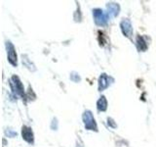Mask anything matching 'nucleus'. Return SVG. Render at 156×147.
I'll list each match as a JSON object with an SVG mask.
<instances>
[{"mask_svg":"<svg viewBox=\"0 0 156 147\" xmlns=\"http://www.w3.org/2000/svg\"><path fill=\"white\" fill-rule=\"evenodd\" d=\"M120 28L122 33L124 34L126 37H131L133 36V27H132L131 21L129 19H123L120 23Z\"/></svg>","mask_w":156,"mask_h":147,"instance_id":"obj_5","label":"nucleus"},{"mask_svg":"<svg viewBox=\"0 0 156 147\" xmlns=\"http://www.w3.org/2000/svg\"><path fill=\"white\" fill-rule=\"evenodd\" d=\"M111 78L106 75V74H101L99 77V91H104L110 85Z\"/></svg>","mask_w":156,"mask_h":147,"instance_id":"obj_6","label":"nucleus"},{"mask_svg":"<svg viewBox=\"0 0 156 147\" xmlns=\"http://www.w3.org/2000/svg\"><path fill=\"white\" fill-rule=\"evenodd\" d=\"M83 122H84V125H85V129L88 130H98V127H97V124H96V121L93 117L92 112L87 110L84 112L83 114Z\"/></svg>","mask_w":156,"mask_h":147,"instance_id":"obj_3","label":"nucleus"},{"mask_svg":"<svg viewBox=\"0 0 156 147\" xmlns=\"http://www.w3.org/2000/svg\"><path fill=\"white\" fill-rule=\"evenodd\" d=\"M22 135H23V138L27 142H28V143H33L34 142V136H33V131L31 130V127L23 126L22 129Z\"/></svg>","mask_w":156,"mask_h":147,"instance_id":"obj_7","label":"nucleus"},{"mask_svg":"<svg viewBox=\"0 0 156 147\" xmlns=\"http://www.w3.org/2000/svg\"><path fill=\"white\" fill-rule=\"evenodd\" d=\"M10 86L12 88V91L15 94L20 95L23 97L24 96V89H23V85L20 80V77L17 76H13L10 78Z\"/></svg>","mask_w":156,"mask_h":147,"instance_id":"obj_2","label":"nucleus"},{"mask_svg":"<svg viewBox=\"0 0 156 147\" xmlns=\"http://www.w3.org/2000/svg\"><path fill=\"white\" fill-rule=\"evenodd\" d=\"M97 109L100 112H105L107 109V100L105 96L100 97V99L97 102Z\"/></svg>","mask_w":156,"mask_h":147,"instance_id":"obj_10","label":"nucleus"},{"mask_svg":"<svg viewBox=\"0 0 156 147\" xmlns=\"http://www.w3.org/2000/svg\"><path fill=\"white\" fill-rule=\"evenodd\" d=\"M136 46H138V49L140 51H146V49H147V43H146L145 39L144 36H139L136 37Z\"/></svg>","mask_w":156,"mask_h":147,"instance_id":"obj_9","label":"nucleus"},{"mask_svg":"<svg viewBox=\"0 0 156 147\" xmlns=\"http://www.w3.org/2000/svg\"><path fill=\"white\" fill-rule=\"evenodd\" d=\"M93 16H94V21L96 24H98V26H100V27L105 26L109 18L106 12H105L104 10L99 9V8L93 10Z\"/></svg>","mask_w":156,"mask_h":147,"instance_id":"obj_1","label":"nucleus"},{"mask_svg":"<svg viewBox=\"0 0 156 147\" xmlns=\"http://www.w3.org/2000/svg\"><path fill=\"white\" fill-rule=\"evenodd\" d=\"M106 9H107L106 13H107V15H108V17L109 18H114L119 14L120 6L118 4L114 3V2H110V3H107Z\"/></svg>","mask_w":156,"mask_h":147,"instance_id":"obj_8","label":"nucleus"},{"mask_svg":"<svg viewBox=\"0 0 156 147\" xmlns=\"http://www.w3.org/2000/svg\"><path fill=\"white\" fill-rule=\"evenodd\" d=\"M6 48H7V57H8V61L11 64L12 66L17 67L18 65V58H17V53H16V49H15L14 45L10 42H6Z\"/></svg>","mask_w":156,"mask_h":147,"instance_id":"obj_4","label":"nucleus"}]
</instances>
